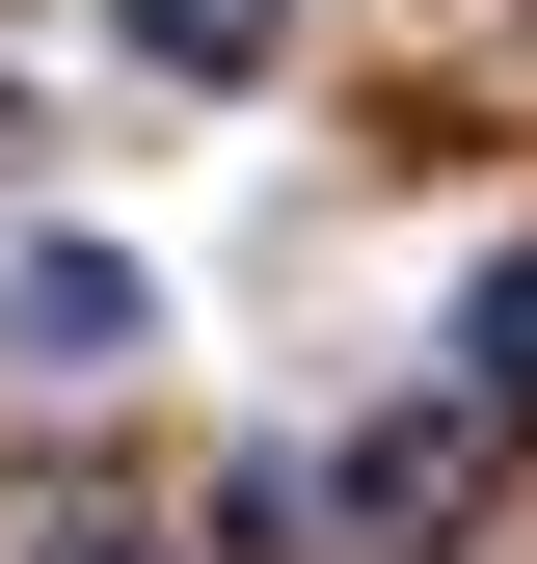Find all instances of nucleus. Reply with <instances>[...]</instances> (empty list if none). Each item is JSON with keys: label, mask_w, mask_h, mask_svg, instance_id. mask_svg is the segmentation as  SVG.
<instances>
[{"label": "nucleus", "mask_w": 537, "mask_h": 564, "mask_svg": "<svg viewBox=\"0 0 537 564\" xmlns=\"http://www.w3.org/2000/svg\"><path fill=\"white\" fill-rule=\"evenodd\" d=\"M134 323H162L134 242H28V269H0V349H28V377H134Z\"/></svg>", "instance_id": "f257e3e1"}, {"label": "nucleus", "mask_w": 537, "mask_h": 564, "mask_svg": "<svg viewBox=\"0 0 537 564\" xmlns=\"http://www.w3.org/2000/svg\"><path fill=\"white\" fill-rule=\"evenodd\" d=\"M457 484H484V431H457V403H376V431L322 457V511L350 538H457Z\"/></svg>", "instance_id": "f03ea898"}, {"label": "nucleus", "mask_w": 537, "mask_h": 564, "mask_svg": "<svg viewBox=\"0 0 537 564\" xmlns=\"http://www.w3.org/2000/svg\"><path fill=\"white\" fill-rule=\"evenodd\" d=\"M134 28H162L188 82H242V54H296V0H134Z\"/></svg>", "instance_id": "7ed1b4c3"}, {"label": "nucleus", "mask_w": 537, "mask_h": 564, "mask_svg": "<svg viewBox=\"0 0 537 564\" xmlns=\"http://www.w3.org/2000/svg\"><path fill=\"white\" fill-rule=\"evenodd\" d=\"M28 564H188L162 511H108V484H54V511H28Z\"/></svg>", "instance_id": "20e7f679"}, {"label": "nucleus", "mask_w": 537, "mask_h": 564, "mask_svg": "<svg viewBox=\"0 0 537 564\" xmlns=\"http://www.w3.org/2000/svg\"><path fill=\"white\" fill-rule=\"evenodd\" d=\"M484 403H537V242L484 269Z\"/></svg>", "instance_id": "39448f33"}]
</instances>
